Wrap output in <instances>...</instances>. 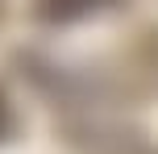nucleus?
<instances>
[{
	"instance_id": "f257e3e1",
	"label": "nucleus",
	"mask_w": 158,
	"mask_h": 154,
	"mask_svg": "<svg viewBox=\"0 0 158 154\" xmlns=\"http://www.w3.org/2000/svg\"><path fill=\"white\" fill-rule=\"evenodd\" d=\"M108 4H117V0H33V17L46 25H71V21H83V17L100 13Z\"/></svg>"
},
{
	"instance_id": "f03ea898",
	"label": "nucleus",
	"mask_w": 158,
	"mask_h": 154,
	"mask_svg": "<svg viewBox=\"0 0 158 154\" xmlns=\"http://www.w3.org/2000/svg\"><path fill=\"white\" fill-rule=\"evenodd\" d=\"M13 125H17V117H13V104H8V96L0 92V142L13 133Z\"/></svg>"
}]
</instances>
